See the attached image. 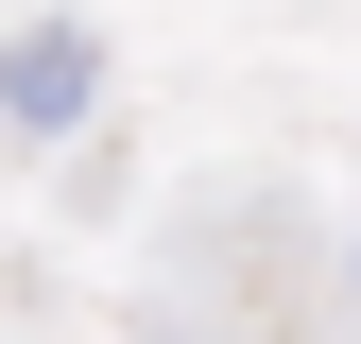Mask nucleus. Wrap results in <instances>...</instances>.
I'll return each mask as SVG.
<instances>
[{"mask_svg":"<svg viewBox=\"0 0 361 344\" xmlns=\"http://www.w3.org/2000/svg\"><path fill=\"white\" fill-rule=\"evenodd\" d=\"M86 86H104L86 35H18V52H0V104H18V121H86Z\"/></svg>","mask_w":361,"mask_h":344,"instance_id":"nucleus-1","label":"nucleus"}]
</instances>
